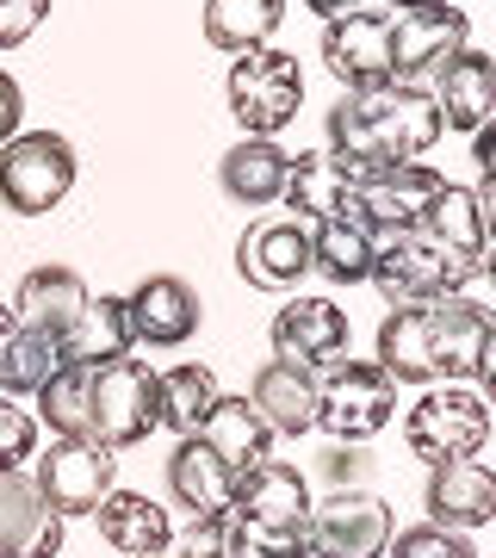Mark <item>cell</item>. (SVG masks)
<instances>
[{
	"label": "cell",
	"mask_w": 496,
	"mask_h": 558,
	"mask_svg": "<svg viewBox=\"0 0 496 558\" xmlns=\"http://www.w3.org/2000/svg\"><path fill=\"white\" fill-rule=\"evenodd\" d=\"M32 484L50 502V515H62V521L94 515L99 502L119 490V453L99 447V440H50V453L38 459Z\"/></svg>",
	"instance_id": "obj_10"
},
{
	"label": "cell",
	"mask_w": 496,
	"mask_h": 558,
	"mask_svg": "<svg viewBox=\"0 0 496 558\" xmlns=\"http://www.w3.org/2000/svg\"><path fill=\"white\" fill-rule=\"evenodd\" d=\"M491 341V311L465 292L435 304H403L378 323V373L391 385H496Z\"/></svg>",
	"instance_id": "obj_1"
},
{
	"label": "cell",
	"mask_w": 496,
	"mask_h": 558,
	"mask_svg": "<svg viewBox=\"0 0 496 558\" xmlns=\"http://www.w3.org/2000/svg\"><path fill=\"white\" fill-rule=\"evenodd\" d=\"M416 230L428 242H440V248L465 255V260H484V248H491V205L477 199V186L440 180V193L428 199V211H422Z\"/></svg>",
	"instance_id": "obj_24"
},
{
	"label": "cell",
	"mask_w": 496,
	"mask_h": 558,
	"mask_svg": "<svg viewBox=\"0 0 496 558\" xmlns=\"http://www.w3.org/2000/svg\"><path fill=\"white\" fill-rule=\"evenodd\" d=\"M180 558H223V515H193V527L180 539Z\"/></svg>",
	"instance_id": "obj_39"
},
{
	"label": "cell",
	"mask_w": 496,
	"mask_h": 558,
	"mask_svg": "<svg viewBox=\"0 0 496 558\" xmlns=\"http://www.w3.org/2000/svg\"><path fill=\"white\" fill-rule=\"evenodd\" d=\"M94 521H99V539L119 558H168V546H174L168 509L149 502L143 490H112V497L94 509Z\"/></svg>",
	"instance_id": "obj_21"
},
{
	"label": "cell",
	"mask_w": 496,
	"mask_h": 558,
	"mask_svg": "<svg viewBox=\"0 0 496 558\" xmlns=\"http://www.w3.org/2000/svg\"><path fill=\"white\" fill-rule=\"evenodd\" d=\"M62 553V515L38 497L25 472H0V558H57Z\"/></svg>",
	"instance_id": "obj_18"
},
{
	"label": "cell",
	"mask_w": 496,
	"mask_h": 558,
	"mask_svg": "<svg viewBox=\"0 0 496 558\" xmlns=\"http://www.w3.org/2000/svg\"><path fill=\"white\" fill-rule=\"evenodd\" d=\"M20 124H25V94H20V81L0 69V143L20 137Z\"/></svg>",
	"instance_id": "obj_40"
},
{
	"label": "cell",
	"mask_w": 496,
	"mask_h": 558,
	"mask_svg": "<svg viewBox=\"0 0 496 558\" xmlns=\"http://www.w3.org/2000/svg\"><path fill=\"white\" fill-rule=\"evenodd\" d=\"M311 13H323V20H341V13H360L366 0H304Z\"/></svg>",
	"instance_id": "obj_42"
},
{
	"label": "cell",
	"mask_w": 496,
	"mask_h": 558,
	"mask_svg": "<svg viewBox=\"0 0 496 558\" xmlns=\"http://www.w3.org/2000/svg\"><path fill=\"white\" fill-rule=\"evenodd\" d=\"M440 106L416 81H385V87H354L329 106V156L366 168H403L440 143Z\"/></svg>",
	"instance_id": "obj_2"
},
{
	"label": "cell",
	"mask_w": 496,
	"mask_h": 558,
	"mask_svg": "<svg viewBox=\"0 0 496 558\" xmlns=\"http://www.w3.org/2000/svg\"><path fill=\"white\" fill-rule=\"evenodd\" d=\"M249 403L255 416L267 422V435H311L317 428V373L304 366H286V360H267L249 385Z\"/></svg>",
	"instance_id": "obj_20"
},
{
	"label": "cell",
	"mask_w": 496,
	"mask_h": 558,
	"mask_svg": "<svg viewBox=\"0 0 496 558\" xmlns=\"http://www.w3.org/2000/svg\"><path fill=\"white\" fill-rule=\"evenodd\" d=\"M62 366H106V360L131 354V323H124V299L99 292V299L81 304V317L57 336Z\"/></svg>",
	"instance_id": "obj_27"
},
{
	"label": "cell",
	"mask_w": 496,
	"mask_h": 558,
	"mask_svg": "<svg viewBox=\"0 0 496 558\" xmlns=\"http://www.w3.org/2000/svg\"><path fill=\"white\" fill-rule=\"evenodd\" d=\"M477 274H484V260L453 255V248L428 242L422 230H397V236H378L373 242V274H366V279L385 292L391 311H403V304L459 299Z\"/></svg>",
	"instance_id": "obj_3"
},
{
	"label": "cell",
	"mask_w": 496,
	"mask_h": 558,
	"mask_svg": "<svg viewBox=\"0 0 496 558\" xmlns=\"http://www.w3.org/2000/svg\"><path fill=\"white\" fill-rule=\"evenodd\" d=\"M7 341H13V311L0 304V354H7Z\"/></svg>",
	"instance_id": "obj_43"
},
{
	"label": "cell",
	"mask_w": 496,
	"mask_h": 558,
	"mask_svg": "<svg viewBox=\"0 0 496 558\" xmlns=\"http://www.w3.org/2000/svg\"><path fill=\"white\" fill-rule=\"evenodd\" d=\"M373 242L360 223L348 218H323L317 230H311V274L336 279V286H360V279L373 274Z\"/></svg>",
	"instance_id": "obj_32"
},
{
	"label": "cell",
	"mask_w": 496,
	"mask_h": 558,
	"mask_svg": "<svg viewBox=\"0 0 496 558\" xmlns=\"http://www.w3.org/2000/svg\"><path fill=\"white\" fill-rule=\"evenodd\" d=\"M298 106H304V69H298L292 50L261 44V50H242L230 62V112H237L242 137L274 143L298 119Z\"/></svg>",
	"instance_id": "obj_4"
},
{
	"label": "cell",
	"mask_w": 496,
	"mask_h": 558,
	"mask_svg": "<svg viewBox=\"0 0 496 558\" xmlns=\"http://www.w3.org/2000/svg\"><path fill=\"white\" fill-rule=\"evenodd\" d=\"M472 161H477V174H496V137H491V124H484V131H472Z\"/></svg>",
	"instance_id": "obj_41"
},
{
	"label": "cell",
	"mask_w": 496,
	"mask_h": 558,
	"mask_svg": "<svg viewBox=\"0 0 496 558\" xmlns=\"http://www.w3.org/2000/svg\"><path fill=\"white\" fill-rule=\"evenodd\" d=\"M75 143L57 131H20L13 143H0V205L20 218H44L69 199L75 186Z\"/></svg>",
	"instance_id": "obj_5"
},
{
	"label": "cell",
	"mask_w": 496,
	"mask_h": 558,
	"mask_svg": "<svg viewBox=\"0 0 496 558\" xmlns=\"http://www.w3.org/2000/svg\"><path fill=\"white\" fill-rule=\"evenodd\" d=\"M198 292L180 274H149L124 299V323H131V348H180L198 336Z\"/></svg>",
	"instance_id": "obj_13"
},
{
	"label": "cell",
	"mask_w": 496,
	"mask_h": 558,
	"mask_svg": "<svg viewBox=\"0 0 496 558\" xmlns=\"http://www.w3.org/2000/svg\"><path fill=\"white\" fill-rule=\"evenodd\" d=\"M87 416H94V440L112 447V453L149 440V428H156V373L131 354L94 366L87 373Z\"/></svg>",
	"instance_id": "obj_8"
},
{
	"label": "cell",
	"mask_w": 496,
	"mask_h": 558,
	"mask_svg": "<svg viewBox=\"0 0 496 558\" xmlns=\"http://www.w3.org/2000/svg\"><path fill=\"white\" fill-rule=\"evenodd\" d=\"M286 168H292V156H286L279 143L242 137L237 149L218 161V180H223V193H230L237 205H279V193H286Z\"/></svg>",
	"instance_id": "obj_29"
},
{
	"label": "cell",
	"mask_w": 496,
	"mask_h": 558,
	"mask_svg": "<svg viewBox=\"0 0 496 558\" xmlns=\"http://www.w3.org/2000/svg\"><path fill=\"white\" fill-rule=\"evenodd\" d=\"M323 62L329 75L354 87H385L391 81V13H341L323 25Z\"/></svg>",
	"instance_id": "obj_14"
},
{
	"label": "cell",
	"mask_w": 496,
	"mask_h": 558,
	"mask_svg": "<svg viewBox=\"0 0 496 558\" xmlns=\"http://www.w3.org/2000/svg\"><path fill=\"white\" fill-rule=\"evenodd\" d=\"M428 521L435 527H453V534H472L496 515V478L484 459H453V465H428Z\"/></svg>",
	"instance_id": "obj_19"
},
{
	"label": "cell",
	"mask_w": 496,
	"mask_h": 558,
	"mask_svg": "<svg viewBox=\"0 0 496 558\" xmlns=\"http://www.w3.org/2000/svg\"><path fill=\"white\" fill-rule=\"evenodd\" d=\"M391 539V509L366 490H336L311 502V553L317 558H378Z\"/></svg>",
	"instance_id": "obj_12"
},
{
	"label": "cell",
	"mask_w": 496,
	"mask_h": 558,
	"mask_svg": "<svg viewBox=\"0 0 496 558\" xmlns=\"http://www.w3.org/2000/svg\"><path fill=\"white\" fill-rule=\"evenodd\" d=\"M341 354H348V311L336 299H292L274 317V360L317 373V366H336Z\"/></svg>",
	"instance_id": "obj_15"
},
{
	"label": "cell",
	"mask_w": 496,
	"mask_h": 558,
	"mask_svg": "<svg viewBox=\"0 0 496 558\" xmlns=\"http://www.w3.org/2000/svg\"><path fill=\"white\" fill-rule=\"evenodd\" d=\"M397 13H403V7H440V0H391Z\"/></svg>",
	"instance_id": "obj_44"
},
{
	"label": "cell",
	"mask_w": 496,
	"mask_h": 558,
	"mask_svg": "<svg viewBox=\"0 0 496 558\" xmlns=\"http://www.w3.org/2000/svg\"><path fill=\"white\" fill-rule=\"evenodd\" d=\"M87 373L94 366H57L38 385V422L57 440H94V416H87Z\"/></svg>",
	"instance_id": "obj_33"
},
{
	"label": "cell",
	"mask_w": 496,
	"mask_h": 558,
	"mask_svg": "<svg viewBox=\"0 0 496 558\" xmlns=\"http://www.w3.org/2000/svg\"><path fill=\"white\" fill-rule=\"evenodd\" d=\"M218 398L223 391H218V373H211V366H198V360L168 366V373H156V428L198 435V422H205V410Z\"/></svg>",
	"instance_id": "obj_30"
},
{
	"label": "cell",
	"mask_w": 496,
	"mask_h": 558,
	"mask_svg": "<svg viewBox=\"0 0 496 558\" xmlns=\"http://www.w3.org/2000/svg\"><path fill=\"white\" fill-rule=\"evenodd\" d=\"M44 13H50V0H0V50H20L44 25Z\"/></svg>",
	"instance_id": "obj_38"
},
{
	"label": "cell",
	"mask_w": 496,
	"mask_h": 558,
	"mask_svg": "<svg viewBox=\"0 0 496 558\" xmlns=\"http://www.w3.org/2000/svg\"><path fill=\"white\" fill-rule=\"evenodd\" d=\"M403 440L410 453L428 465H453V459H477L491 440V410L465 385H435L428 398L403 416Z\"/></svg>",
	"instance_id": "obj_7"
},
{
	"label": "cell",
	"mask_w": 496,
	"mask_h": 558,
	"mask_svg": "<svg viewBox=\"0 0 496 558\" xmlns=\"http://www.w3.org/2000/svg\"><path fill=\"white\" fill-rule=\"evenodd\" d=\"M223 558H317L311 527H267V521H237L223 509Z\"/></svg>",
	"instance_id": "obj_35"
},
{
	"label": "cell",
	"mask_w": 496,
	"mask_h": 558,
	"mask_svg": "<svg viewBox=\"0 0 496 558\" xmlns=\"http://www.w3.org/2000/svg\"><path fill=\"white\" fill-rule=\"evenodd\" d=\"M391 558H477L472 539L453 534V527H435V521H422V527H403L397 539H385Z\"/></svg>",
	"instance_id": "obj_36"
},
{
	"label": "cell",
	"mask_w": 496,
	"mask_h": 558,
	"mask_svg": "<svg viewBox=\"0 0 496 558\" xmlns=\"http://www.w3.org/2000/svg\"><path fill=\"white\" fill-rule=\"evenodd\" d=\"M230 515L237 521H267V527H311V484L298 465H279V459H261L237 478V497H230Z\"/></svg>",
	"instance_id": "obj_17"
},
{
	"label": "cell",
	"mask_w": 496,
	"mask_h": 558,
	"mask_svg": "<svg viewBox=\"0 0 496 558\" xmlns=\"http://www.w3.org/2000/svg\"><path fill=\"white\" fill-rule=\"evenodd\" d=\"M286 20V0H205V44L211 50H261Z\"/></svg>",
	"instance_id": "obj_31"
},
{
	"label": "cell",
	"mask_w": 496,
	"mask_h": 558,
	"mask_svg": "<svg viewBox=\"0 0 496 558\" xmlns=\"http://www.w3.org/2000/svg\"><path fill=\"white\" fill-rule=\"evenodd\" d=\"M62 366L57 336H38V329H20L13 323V341L0 354V398H38V385Z\"/></svg>",
	"instance_id": "obj_34"
},
{
	"label": "cell",
	"mask_w": 496,
	"mask_h": 558,
	"mask_svg": "<svg viewBox=\"0 0 496 558\" xmlns=\"http://www.w3.org/2000/svg\"><path fill=\"white\" fill-rule=\"evenodd\" d=\"M94 299L87 292V279L75 274V267H32V274L20 279V292H13V323L20 329H38V336H62L69 323L81 317V304Z\"/></svg>",
	"instance_id": "obj_22"
},
{
	"label": "cell",
	"mask_w": 496,
	"mask_h": 558,
	"mask_svg": "<svg viewBox=\"0 0 496 558\" xmlns=\"http://www.w3.org/2000/svg\"><path fill=\"white\" fill-rule=\"evenodd\" d=\"M440 124L447 131H484L496 112V62L484 50H459L447 69H440Z\"/></svg>",
	"instance_id": "obj_26"
},
{
	"label": "cell",
	"mask_w": 496,
	"mask_h": 558,
	"mask_svg": "<svg viewBox=\"0 0 496 558\" xmlns=\"http://www.w3.org/2000/svg\"><path fill=\"white\" fill-rule=\"evenodd\" d=\"M168 490H174V502L193 509V515H223L230 497H237V472H230L198 435H180L174 459H168Z\"/></svg>",
	"instance_id": "obj_25"
},
{
	"label": "cell",
	"mask_w": 496,
	"mask_h": 558,
	"mask_svg": "<svg viewBox=\"0 0 496 558\" xmlns=\"http://www.w3.org/2000/svg\"><path fill=\"white\" fill-rule=\"evenodd\" d=\"M354 161L329 156V149H304L292 156L286 168V211H298V223H323V218H341V205H348V186H354Z\"/></svg>",
	"instance_id": "obj_23"
},
{
	"label": "cell",
	"mask_w": 496,
	"mask_h": 558,
	"mask_svg": "<svg viewBox=\"0 0 496 558\" xmlns=\"http://www.w3.org/2000/svg\"><path fill=\"white\" fill-rule=\"evenodd\" d=\"M38 453V416L20 410V398H0V472H20Z\"/></svg>",
	"instance_id": "obj_37"
},
{
	"label": "cell",
	"mask_w": 496,
	"mask_h": 558,
	"mask_svg": "<svg viewBox=\"0 0 496 558\" xmlns=\"http://www.w3.org/2000/svg\"><path fill=\"white\" fill-rule=\"evenodd\" d=\"M397 416V385L378 373V360H336L317 379V428L336 440L360 447V440L385 435Z\"/></svg>",
	"instance_id": "obj_6"
},
{
	"label": "cell",
	"mask_w": 496,
	"mask_h": 558,
	"mask_svg": "<svg viewBox=\"0 0 496 558\" xmlns=\"http://www.w3.org/2000/svg\"><path fill=\"white\" fill-rule=\"evenodd\" d=\"M472 44V20L453 0L440 7H403L391 20V81H416L428 69H447Z\"/></svg>",
	"instance_id": "obj_11"
},
{
	"label": "cell",
	"mask_w": 496,
	"mask_h": 558,
	"mask_svg": "<svg viewBox=\"0 0 496 558\" xmlns=\"http://www.w3.org/2000/svg\"><path fill=\"white\" fill-rule=\"evenodd\" d=\"M237 274L249 279L255 292H292L298 279L311 274V230L298 218H274V223L242 230Z\"/></svg>",
	"instance_id": "obj_16"
},
{
	"label": "cell",
	"mask_w": 496,
	"mask_h": 558,
	"mask_svg": "<svg viewBox=\"0 0 496 558\" xmlns=\"http://www.w3.org/2000/svg\"><path fill=\"white\" fill-rule=\"evenodd\" d=\"M198 440L211 447V453L230 465V472H249V465H261L267 459V447H274V435H267V422L255 416V403L249 398H218L211 410H205V422H198Z\"/></svg>",
	"instance_id": "obj_28"
},
{
	"label": "cell",
	"mask_w": 496,
	"mask_h": 558,
	"mask_svg": "<svg viewBox=\"0 0 496 558\" xmlns=\"http://www.w3.org/2000/svg\"><path fill=\"white\" fill-rule=\"evenodd\" d=\"M435 193H440V174L435 168H422V161H403V168H366V174H354V186H348L341 218L360 223L366 236H397V230H416Z\"/></svg>",
	"instance_id": "obj_9"
}]
</instances>
